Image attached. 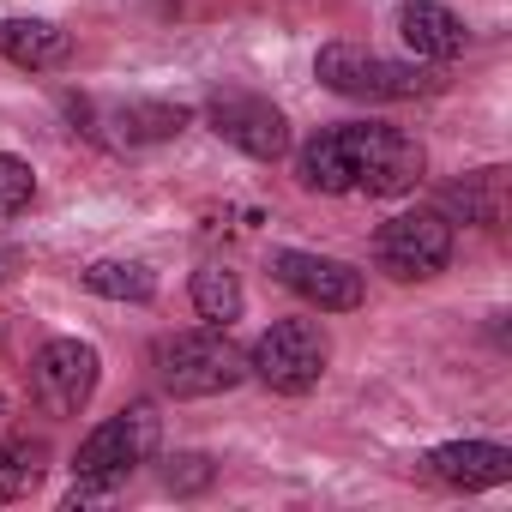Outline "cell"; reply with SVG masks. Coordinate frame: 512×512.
<instances>
[{"instance_id":"1","label":"cell","mask_w":512,"mask_h":512,"mask_svg":"<svg viewBox=\"0 0 512 512\" xmlns=\"http://www.w3.org/2000/svg\"><path fill=\"white\" fill-rule=\"evenodd\" d=\"M428 157L404 127L386 121H344L314 133L296 151V181L308 193H362V199H398L422 181Z\"/></svg>"},{"instance_id":"2","label":"cell","mask_w":512,"mask_h":512,"mask_svg":"<svg viewBox=\"0 0 512 512\" xmlns=\"http://www.w3.org/2000/svg\"><path fill=\"white\" fill-rule=\"evenodd\" d=\"M151 374L169 398H217L247 380V350L229 344V326L169 332L151 344Z\"/></svg>"},{"instance_id":"3","label":"cell","mask_w":512,"mask_h":512,"mask_svg":"<svg viewBox=\"0 0 512 512\" xmlns=\"http://www.w3.org/2000/svg\"><path fill=\"white\" fill-rule=\"evenodd\" d=\"M314 73L326 91H338L350 103H410V97L434 91V73L422 61H392V55L362 49V43H326L314 55Z\"/></svg>"},{"instance_id":"4","label":"cell","mask_w":512,"mask_h":512,"mask_svg":"<svg viewBox=\"0 0 512 512\" xmlns=\"http://www.w3.org/2000/svg\"><path fill=\"white\" fill-rule=\"evenodd\" d=\"M157 440H163V416H157V404L139 398V404L115 410L109 422H97V428L79 440L73 476H79V482H109V488H121L139 464H151Z\"/></svg>"},{"instance_id":"5","label":"cell","mask_w":512,"mask_h":512,"mask_svg":"<svg viewBox=\"0 0 512 512\" xmlns=\"http://www.w3.org/2000/svg\"><path fill=\"white\" fill-rule=\"evenodd\" d=\"M326 362H332V344L314 320H278L247 344V374L284 398H308L326 380Z\"/></svg>"},{"instance_id":"6","label":"cell","mask_w":512,"mask_h":512,"mask_svg":"<svg viewBox=\"0 0 512 512\" xmlns=\"http://www.w3.org/2000/svg\"><path fill=\"white\" fill-rule=\"evenodd\" d=\"M374 260H380V272H392L404 284L434 278L452 260V223L440 211H398L374 235Z\"/></svg>"},{"instance_id":"7","label":"cell","mask_w":512,"mask_h":512,"mask_svg":"<svg viewBox=\"0 0 512 512\" xmlns=\"http://www.w3.org/2000/svg\"><path fill=\"white\" fill-rule=\"evenodd\" d=\"M97 380H103V356L85 338H49L31 362V386L49 416H79L91 404Z\"/></svg>"},{"instance_id":"8","label":"cell","mask_w":512,"mask_h":512,"mask_svg":"<svg viewBox=\"0 0 512 512\" xmlns=\"http://www.w3.org/2000/svg\"><path fill=\"white\" fill-rule=\"evenodd\" d=\"M272 278H278L290 296H302L308 308H320V314H350V308H362V302H368L362 272H356V266H344V260H332V253L284 247V253H272Z\"/></svg>"},{"instance_id":"9","label":"cell","mask_w":512,"mask_h":512,"mask_svg":"<svg viewBox=\"0 0 512 512\" xmlns=\"http://www.w3.org/2000/svg\"><path fill=\"white\" fill-rule=\"evenodd\" d=\"M205 121H211L235 151L260 157V163H272V157L290 151V121H284V109H272L266 97H253V91H217V97L205 103Z\"/></svg>"},{"instance_id":"10","label":"cell","mask_w":512,"mask_h":512,"mask_svg":"<svg viewBox=\"0 0 512 512\" xmlns=\"http://www.w3.org/2000/svg\"><path fill=\"white\" fill-rule=\"evenodd\" d=\"M422 464H428V476H434V482L464 488V494L512 482V452H506V446H494V440H446V446H434Z\"/></svg>"},{"instance_id":"11","label":"cell","mask_w":512,"mask_h":512,"mask_svg":"<svg viewBox=\"0 0 512 512\" xmlns=\"http://www.w3.org/2000/svg\"><path fill=\"white\" fill-rule=\"evenodd\" d=\"M398 37H404V49L416 61H434V67L458 61L464 43H470L464 19L452 7H440V0H404V7H398Z\"/></svg>"},{"instance_id":"12","label":"cell","mask_w":512,"mask_h":512,"mask_svg":"<svg viewBox=\"0 0 512 512\" xmlns=\"http://www.w3.org/2000/svg\"><path fill=\"white\" fill-rule=\"evenodd\" d=\"M73 55V37L49 19H0V61H13L25 73H49Z\"/></svg>"},{"instance_id":"13","label":"cell","mask_w":512,"mask_h":512,"mask_svg":"<svg viewBox=\"0 0 512 512\" xmlns=\"http://www.w3.org/2000/svg\"><path fill=\"white\" fill-rule=\"evenodd\" d=\"M440 205H446L452 217L476 223V229H500V223H506V169H500V163L470 169L464 181H452V187L440 193Z\"/></svg>"},{"instance_id":"14","label":"cell","mask_w":512,"mask_h":512,"mask_svg":"<svg viewBox=\"0 0 512 512\" xmlns=\"http://www.w3.org/2000/svg\"><path fill=\"white\" fill-rule=\"evenodd\" d=\"M109 127H115L121 145H157V139H175L187 127V109H175V103H121V109H109Z\"/></svg>"},{"instance_id":"15","label":"cell","mask_w":512,"mask_h":512,"mask_svg":"<svg viewBox=\"0 0 512 512\" xmlns=\"http://www.w3.org/2000/svg\"><path fill=\"white\" fill-rule=\"evenodd\" d=\"M85 290L103 302H151L157 278L139 260H97V266H85Z\"/></svg>"},{"instance_id":"16","label":"cell","mask_w":512,"mask_h":512,"mask_svg":"<svg viewBox=\"0 0 512 512\" xmlns=\"http://www.w3.org/2000/svg\"><path fill=\"white\" fill-rule=\"evenodd\" d=\"M193 314L205 326H229L241 320V278L229 266H199L193 272Z\"/></svg>"},{"instance_id":"17","label":"cell","mask_w":512,"mask_h":512,"mask_svg":"<svg viewBox=\"0 0 512 512\" xmlns=\"http://www.w3.org/2000/svg\"><path fill=\"white\" fill-rule=\"evenodd\" d=\"M49 470L43 440H0V500H25Z\"/></svg>"},{"instance_id":"18","label":"cell","mask_w":512,"mask_h":512,"mask_svg":"<svg viewBox=\"0 0 512 512\" xmlns=\"http://www.w3.org/2000/svg\"><path fill=\"white\" fill-rule=\"evenodd\" d=\"M37 199V169L13 151H0V217H13Z\"/></svg>"},{"instance_id":"19","label":"cell","mask_w":512,"mask_h":512,"mask_svg":"<svg viewBox=\"0 0 512 512\" xmlns=\"http://www.w3.org/2000/svg\"><path fill=\"white\" fill-rule=\"evenodd\" d=\"M163 482H169L175 494H193V488H205V482H211V458H205V452H181V458H169Z\"/></svg>"},{"instance_id":"20","label":"cell","mask_w":512,"mask_h":512,"mask_svg":"<svg viewBox=\"0 0 512 512\" xmlns=\"http://www.w3.org/2000/svg\"><path fill=\"white\" fill-rule=\"evenodd\" d=\"M19 266H25V253H19V247H0V284H7Z\"/></svg>"},{"instance_id":"21","label":"cell","mask_w":512,"mask_h":512,"mask_svg":"<svg viewBox=\"0 0 512 512\" xmlns=\"http://www.w3.org/2000/svg\"><path fill=\"white\" fill-rule=\"evenodd\" d=\"M0 440H13V404H7V392H0Z\"/></svg>"}]
</instances>
